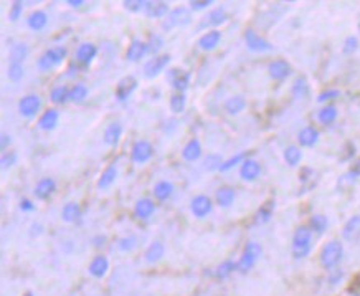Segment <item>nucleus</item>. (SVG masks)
<instances>
[{
	"label": "nucleus",
	"instance_id": "1",
	"mask_svg": "<svg viewBox=\"0 0 360 296\" xmlns=\"http://www.w3.org/2000/svg\"><path fill=\"white\" fill-rule=\"evenodd\" d=\"M311 248H313V230L306 225H301L292 235L291 253L296 260H303L311 253Z\"/></svg>",
	"mask_w": 360,
	"mask_h": 296
},
{
	"label": "nucleus",
	"instance_id": "2",
	"mask_svg": "<svg viewBox=\"0 0 360 296\" xmlns=\"http://www.w3.org/2000/svg\"><path fill=\"white\" fill-rule=\"evenodd\" d=\"M321 265L326 270H335L344 258V245L340 240H331L321 250Z\"/></svg>",
	"mask_w": 360,
	"mask_h": 296
},
{
	"label": "nucleus",
	"instance_id": "3",
	"mask_svg": "<svg viewBox=\"0 0 360 296\" xmlns=\"http://www.w3.org/2000/svg\"><path fill=\"white\" fill-rule=\"evenodd\" d=\"M263 253V248L260 244H256V242H248L247 247H245V250L242 253V257L236 262V271L239 273H248V271L253 268L256 260L260 258V255Z\"/></svg>",
	"mask_w": 360,
	"mask_h": 296
},
{
	"label": "nucleus",
	"instance_id": "4",
	"mask_svg": "<svg viewBox=\"0 0 360 296\" xmlns=\"http://www.w3.org/2000/svg\"><path fill=\"white\" fill-rule=\"evenodd\" d=\"M192 22V14L189 9L185 7H177V9H172L169 12V15L165 17V20L162 22V28L165 32L172 30L175 27H184V25H189Z\"/></svg>",
	"mask_w": 360,
	"mask_h": 296
},
{
	"label": "nucleus",
	"instance_id": "5",
	"mask_svg": "<svg viewBox=\"0 0 360 296\" xmlns=\"http://www.w3.org/2000/svg\"><path fill=\"white\" fill-rule=\"evenodd\" d=\"M41 99L38 94H25L19 101V111L23 117H35L40 112Z\"/></svg>",
	"mask_w": 360,
	"mask_h": 296
},
{
	"label": "nucleus",
	"instance_id": "6",
	"mask_svg": "<svg viewBox=\"0 0 360 296\" xmlns=\"http://www.w3.org/2000/svg\"><path fill=\"white\" fill-rule=\"evenodd\" d=\"M170 63V55H157L152 56L151 60H147L146 65H144V75L146 78L152 80L157 75H160L164 72V68Z\"/></svg>",
	"mask_w": 360,
	"mask_h": 296
},
{
	"label": "nucleus",
	"instance_id": "7",
	"mask_svg": "<svg viewBox=\"0 0 360 296\" xmlns=\"http://www.w3.org/2000/svg\"><path fill=\"white\" fill-rule=\"evenodd\" d=\"M154 156V146L146 139H141L133 146V151H131V159L136 164H144L147 161H151Z\"/></svg>",
	"mask_w": 360,
	"mask_h": 296
},
{
	"label": "nucleus",
	"instance_id": "8",
	"mask_svg": "<svg viewBox=\"0 0 360 296\" xmlns=\"http://www.w3.org/2000/svg\"><path fill=\"white\" fill-rule=\"evenodd\" d=\"M213 209V202L208 195L199 194L190 200V210L197 218H205Z\"/></svg>",
	"mask_w": 360,
	"mask_h": 296
},
{
	"label": "nucleus",
	"instance_id": "9",
	"mask_svg": "<svg viewBox=\"0 0 360 296\" xmlns=\"http://www.w3.org/2000/svg\"><path fill=\"white\" fill-rule=\"evenodd\" d=\"M137 78L136 76H124V78L117 83V86H116V99L117 101H121L124 103L126 99H128L131 94H133L136 91V88H137Z\"/></svg>",
	"mask_w": 360,
	"mask_h": 296
},
{
	"label": "nucleus",
	"instance_id": "10",
	"mask_svg": "<svg viewBox=\"0 0 360 296\" xmlns=\"http://www.w3.org/2000/svg\"><path fill=\"white\" fill-rule=\"evenodd\" d=\"M245 41H247V46L251 51H271L273 50V45L269 43L266 38L260 37L255 30L245 32Z\"/></svg>",
	"mask_w": 360,
	"mask_h": 296
},
{
	"label": "nucleus",
	"instance_id": "11",
	"mask_svg": "<svg viewBox=\"0 0 360 296\" xmlns=\"http://www.w3.org/2000/svg\"><path fill=\"white\" fill-rule=\"evenodd\" d=\"M291 70L292 68H291L289 62L283 60V58H279V60H274V62H271V63L268 65V73L276 81L286 80L287 76L291 75Z\"/></svg>",
	"mask_w": 360,
	"mask_h": 296
},
{
	"label": "nucleus",
	"instance_id": "12",
	"mask_svg": "<svg viewBox=\"0 0 360 296\" xmlns=\"http://www.w3.org/2000/svg\"><path fill=\"white\" fill-rule=\"evenodd\" d=\"M147 41H142L139 38H134L133 41L129 43L128 50H126V60L128 62H139L142 60L144 56L147 55Z\"/></svg>",
	"mask_w": 360,
	"mask_h": 296
},
{
	"label": "nucleus",
	"instance_id": "13",
	"mask_svg": "<svg viewBox=\"0 0 360 296\" xmlns=\"http://www.w3.org/2000/svg\"><path fill=\"white\" fill-rule=\"evenodd\" d=\"M261 174V165L255 159H247L242 165H239V177L243 181H248V182H253L256 181L258 177Z\"/></svg>",
	"mask_w": 360,
	"mask_h": 296
},
{
	"label": "nucleus",
	"instance_id": "14",
	"mask_svg": "<svg viewBox=\"0 0 360 296\" xmlns=\"http://www.w3.org/2000/svg\"><path fill=\"white\" fill-rule=\"evenodd\" d=\"M98 56V46L94 43H89V41H85V43H81L78 46L76 50V60L78 63L81 65H89L93 63L94 58Z\"/></svg>",
	"mask_w": 360,
	"mask_h": 296
},
{
	"label": "nucleus",
	"instance_id": "15",
	"mask_svg": "<svg viewBox=\"0 0 360 296\" xmlns=\"http://www.w3.org/2000/svg\"><path fill=\"white\" fill-rule=\"evenodd\" d=\"M89 275L94 278H104L109 271V260L104 255H96L88 266Z\"/></svg>",
	"mask_w": 360,
	"mask_h": 296
},
{
	"label": "nucleus",
	"instance_id": "16",
	"mask_svg": "<svg viewBox=\"0 0 360 296\" xmlns=\"http://www.w3.org/2000/svg\"><path fill=\"white\" fill-rule=\"evenodd\" d=\"M55 191H56V182H55V179H51V177H45V179L38 181V184L35 186L33 194H35V197H37V199L46 200Z\"/></svg>",
	"mask_w": 360,
	"mask_h": 296
},
{
	"label": "nucleus",
	"instance_id": "17",
	"mask_svg": "<svg viewBox=\"0 0 360 296\" xmlns=\"http://www.w3.org/2000/svg\"><path fill=\"white\" fill-rule=\"evenodd\" d=\"M221 41V32L218 30H208L207 33H203L199 40V46L203 51H212L220 45Z\"/></svg>",
	"mask_w": 360,
	"mask_h": 296
},
{
	"label": "nucleus",
	"instance_id": "18",
	"mask_svg": "<svg viewBox=\"0 0 360 296\" xmlns=\"http://www.w3.org/2000/svg\"><path fill=\"white\" fill-rule=\"evenodd\" d=\"M134 212H136V215L139 217V218L146 220V218H149V217L154 215V212H155V202H154L152 199H149V197H141V199L136 202V205H134Z\"/></svg>",
	"mask_w": 360,
	"mask_h": 296
},
{
	"label": "nucleus",
	"instance_id": "19",
	"mask_svg": "<svg viewBox=\"0 0 360 296\" xmlns=\"http://www.w3.org/2000/svg\"><path fill=\"white\" fill-rule=\"evenodd\" d=\"M182 157L185 159V161H189V162L199 161V159L202 157V144H200V141L197 139V138L190 139L189 143L184 146Z\"/></svg>",
	"mask_w": 360,
	"mask_h": 296
},
{
	"label": "nucleus",
	"instance_id": "20",
	"mask_svg": "<svg viewBox=\"0 0 360 296\" xmlns=\"http://www.w3.org/2000/svg\"><path fill=\"white\" fill-rule=\"evenodd\" d=\"M59 112L56 109H46L38 120V128L41 131H53L58 126Z\"/></svg>",
	"mask_w": 360,
	"mask_h": 296
},
{
	"label": "nucleus",
	"instance_id": "21",
	"mask_svg": "<svg viewBox=\"0 0 360 296\" xmlns=\"http://www.w3.org/2000/svg\"><path fill=\"white\" fill-rule=\"evenodd\" d=\"M121 136H123V126L121 123H111L107 124V128L104 129V134H103V139L107 146H117L119 141H121Z\"/></svg>",
	"mask_w": 360,
	"mask_h": 296
},
{
	"label": "nucleus",
	"instance_id": "22",
	"mask_svg": "<svg viewBox=\"0 0 360 296\" xmlns=\"http://www.w3.org/2000/svg\"><path fill=\"white\" fill-rule=\"evenodd\" d=\"M358 235H360V215H353L345 222L344 228H342V236L347 242H353L358 239Z\"/></svg>",
	"mask_w": 360,
	"mask_h": 296
},
{
	"label": "nucleus",
	"instance_id": "23",
	"mask_svg": "<svg viewBox=\"0 0 360 296\" xmlns=\"http://www.w3.org/2000/svg\"><path fill=\"white\" fill-rule=\"evenodd\" d=\"M147 17H151V19H162V17L169 15L170 12V7L167 2H147L146 4V9H144Z\"/></svg>",
	"mask_w": 360,
	"mask_h": 296
},
{
	"label": "nucleus",
	"instance_id": "24",
	"mask_svg": "<svg viewBox=\"0 0 360 296\" xmlns=\"http://www.w3.org/2000/svg\"><path fill=\"white\" fill-rule=\"evenodd\" d=\"M297 141L303 147H313L319 141V131L314 126H306L299 131Z\"/></svg>",
	"mask_w": 360,
	"mask_h": 296
},
{
	"label": "nucleus",
	"instance_id": "25",
	"mask_svg": "<svg viewBox=\"0 0 360 296\" xmlns=\"http://www.w3.org/2000/svg\"><path fill=\"white\" fill-rule=\"evenodd\" d=\"M236 199V191L230 186H223L220 187L217 194H215V202H217L220 207H230Z\"/></svg>",
	"mask_w": 360,
	"mask_h": 296
},
{
	"label": "nucleus",
	"instance_id": "26",
	"mask_svg": "<svg viewBox=\"0 0 360 296\" xmlns=\"http://www.w3.org/2000/svg\"><path fill=\"white\" fill-rule=\"evenodd\" d=\"M165 255V247L162 242H152L151 245L146 248V253H144V258H146L147 263H157L160 262Z\"/></svg>",
	"mask_w": 360,
	"mask_h": 296
},
{
	"label": "nucleus",
	"instance_id": "27",
	"mask_svg": "<svg viewBox=\"0 0 360 296\" xmlns=\"http://www.w3.org/2000/svg\"><path fill=\"white\" fill-rule=\"evenodd\" d=\"M46 23H48V15L45 10H33L27 19V25L35 32L43 30Z\"/></svg>",
	"mask_w": 360,
	"mask_h": 296
},
{
	"label": "nucleus",
	"instance_id": "28",
	"mask_svg": "<svg viewBox=\"0 0 360 296\" xmlns=\"http://www.w3.org/2000/svg\"><path fill=\"white\" fill-rule=\"evenodd\" d=\"M225 20H226L225 9L217 7V9H213L212 12H210L205 19H203L200 27H218V25H221V23H225Z\"/></svg>",
	"mask_w": 360,
	"mask_h": 296
},
{
	"label": "nucleus",
	"instance_id": "29",
	"mask_svg": "<svg viewBox=\"0 0 360 296\" xmlns=\"http://www.w3.org/2000/svg\"><path fill=\"white\" fill-rule=\"evenodd\" d=\"M117 179V169L114 164H109L107 167L101 172L99 179H98V187L99 189H107L114 184V181Z\"/></svg>",
	"mask_w": 360,
	"mask_h": 296
},
{
	"label": "nucleus",
	"instance_id": "30",
	"mask_svg": "<svg viewBox=\"0 0 360 296\" xmlns=\"http://www.w3.org/2000/svg\"><path fill=\"white\" fill-rule=\"evenodd\" d=\"M223 108H225V111L228 112V114H231V116L239 114V112L247 108V99H245L243 96H231L225 101Z\"/></svg>",
	"mask_w": 360,
	"mask_h": 296
},
{
	"label": "nucleus",
	"instance_id": "31",
	"mask_svg": "<svg viewBox=\"0 0 360 296\" xmlns=\"http://www.w3.org/2000/svg\"><path fill=\"white\" fill-rule=\"evenodd\" d=\"M337 114H339L337 106L335 104H326L319 112H317V120H319L321 124L329 126V124H332L335 120H337Z\"/></svg>",
	"mask_w": 360,
	"mask_h": 296
},
{
	"label": "nucleus",
	"instance_id": "32",
	"mask_svg": "<svg viewBox=\"0 0 360 296\" xmlns=\"http://www.w3.org/2000/svg\"><path fill=\"white\" fill-rule=\"evenodd\" d=\"M80 217H81V207H80V204H76V202H68L67 205L63 207V210H62V218H63L65 222L73 223V222H76Z\"/></svg>",
	"mask_w": 360,
	"mask_h": 296
},
{
	"label": "nucleus",
	"instance_id": "33",
	"mask_svg": "<svg viewBox=\"0 0 360 296\" xmlns=\"http://www.w3.org/2000/svg\"><path fill=\"white\" fill-rule=\"evenodd\" d=\"M291 93H292V96L297 98V99L308 96V94H309V83H308V78H306V76H297V78L294 80V83H292Z\"/></svg>",
	"mask_w": 360,
	"mask_h": 296
},
{
	"label": "nucleus",
	"instance_id": "34",
	"mask_svg": "<svg viewBox=\"0 0 360 296\" xmlns=\"http://www.w3.org/2000/svg\"><path fill=\"white\" fill-rule=\"evenodd\" d=\"M173 194V184L169 181H159L154 186V197L157 200H167Z\"/></svg>",
	"mask_w": 360,
	"mask_h": 296
},
{
	"label": "nucleus",
	"instance_id": "35",
	"mask_svg": "<svg viewBox=\"0 0 360 296\" xmlns=\"http://www.w3.org/2000/svg\"><path fill=\"white\" fill-rule=\"evenodd\" d=\"M284 161L287 165H291V167H296V165H299V162L303 161V152L301 149H299L297 146H287L286 149H284Z\"/></svg>",
	"mask_w": 360,
	"mask_h": 296
},
{
	"label": "nucleus",
	"instance_id": "36",
	"mask_svg": "<svg viewBox=\"0 0 360 296\" xmlns=\"http://www.w3.org/2000/svg\"><path fill=\"white\" fill-rule=\"evenodd\" d=\"M28 56V45L27 43H15L10 50V63H22Z\"/></svg>",
	"mask_w": 360,
	"mask_h": 296
},
{
	"label": "nucleus",
	"instance_id": "37",
	"mask_svg": "<svg viewBox=\"0 0 360 296\" xmlns=\"http://www.w3.org/2000/svg\"><path fill=\"white\" fill-rule=\"evenodd\" d=\"M50 99L55 104H63L67 103L70 99V88L65 86V85H59V86H55L53 90L50 91Z\"/></svg>",
	"mask_w": 360,
	"mask_h": 296
},
{
	"label": "nucleus",
	"instance_id": "38",
	"mask_svg": "<svg viewBox=\"0 0 360 296\" xmlns=\"http://www.w3.org/2000/svg\"><path fill=\"white\" fill-rule=\"evenodd\" d=\"M67 55H68V51H67L65 46H53V48L45 51V56L53 63V67H56V65L63 63V60L67 58Z\"/></svg>",
	"mask_w": 360,
	"mask_h": 296
},
{
	"label": "nucleus",
	"instance_id": "39",
	"mask_svg": "<svg viewBox=\"0 0 360 296\" xmlns=\"http://www.w3.org/2000/svg\"><path fill=\"white\" fill-rule=\"evenodd\" d=\"M233 271H236V262H233V260H225V262H221L217 268H215V276H217L218 280H225V278L230 276Z\"/></svg>",
	"mask_w": 360,
	"mask_h": 296
},
{
	"label": "nucleus",
	"instance_id": "40",
	"mask_svg": "<svg viewBox=\"0 0 360 296\" xmlns=\"http://www.w3.org/2000/svg\"><path fill=\"white\" fill-rule=\"evenodd\" d=\"M170 111L173 114H180V112H184L185 106H187V96H185V93H173L170 96Z\"/></svg>",
	"mask_w": 360,
	"mask_h": 296
},
{
	"label": "nucleus",
	"instance_id": "41",
	"mask_svg": "<svg viewBox=\"0 0 360 296\" xmlns=\"http://www.w3.org/2000/svg\"><path fill=\"white\" fill-rule=\"evenodd\" d=\"M273 210H274V200H268L266 204H263L258 210V214L255 217V222L256 223H266L269 222V218L273 215Z\"/></svg>",
	"mask_w": 360,
	"mask_h": 296
},
{
	"label": "nucleus",
	"instance_id": "42",
	"mask_svg": "<svg viewBox=\"0 0 360 296\" xmlns=\"http://www.w3.org/2000/svg\"><path fill=\"white\" fill-rule=\"evenodd\" d=\"M329 227V220L326 215L322 214H317V215H313L309 220V228L313 230L316 233H324Z\"/></svg>",
	"mask_w": 360,
	"mask_h": 296
},
{
	"label": "nucleus",
	"instance_id": "43",
	"mask_svg": "<svg viewBox=\"0 0 360 296\" xmlns=\"http://www.w3.org/2000/svg\"><path fill=\"white\" fill-rule=\"evenodd\" d=\"M247 156H248L247 152H238L235 156H231L230 159H226V161H223V164H221L220 172H228V170H231L235 165H242L248 159Z\"/></svg>",
	"mask_w": 360,
	"mask_h": 296
},
{
	"label": "nucleus",
	"instance_id": "44",
	"mask_svg": "<svg viewBox=\"0 0 360 296\" xmlns=\"http://www.w3.org/2000/svg\"><path fill=\"white\" fill-rule=\"evenodd\" d=\"M88 88L83 85V83H78L73 88H70V101L73 103H83L88 98Z\"/></svg>",
	"mask_w": 360,
	"mask_h": 296
},
{
	"label": "nucleus",
	"instance_id": "45",
	"mask_svg": "<svg viewBox=\"0 0 360 296\" xmlns=\"http://www.w3.org/2000/svg\"><path fill=\"white\" fill-rule=\"evenodd\" d=\"M189 86H190V73L189 72L180 73L175 80H172V88L177 93H184Z\"/></svg>",
	"mask_w": 360,
	"mask_h": 296
},
{
	"label": "nucleus",
	"instance_id": "46",
	"mask_svg": "<svg viewBox=\"0 0 360 296\" xmlns=\"http://www.w3.org/2000/svg\"><path fill=\"white\" fill-rule=\"evenodd\" d=\"M221 164H223V159H221L220 154H210V156L205 157V161H203V165H205V169L210 170V172L220 170Z\"/></svg>",
	"mask_w": 360,
	"mask_h": 296
},
{
	"label": "nucleus",
	"instance_id": "47",
	"mask_svg": "<svg viewBox=\"0 0 360 296\" xmlns=\"http://www.w3.org/2000/svg\"><path fill=\"white\" fill-rule=\"evenodd\" d=\"M136 245H137V239L134 235L123 236V239H119V242H117V247L121 252H133Z\"/></svg>",
	"mask_w": 360,
	"mask_h": 296
},
{
	"label": "nucleus",
	"instance_id": "48",
	"mask_svg": "<svg viewBox=\"0 0 360 296\" xmlns=\"http://www.w3.org/2000/svg\"><path fill=\"white\" fill-rule=\"evenodd\" d=\"M23 73H25V70H23L22 63H10V67H9V78L12 81L19 83L23 78Z\"/></svg>",
	"mask_w": 360,
	"mask_h": 296
},
{
	"label": "nucleus",
	"instance_id": "49",
	"mask_svg": "<svg viewBox=\"0 0 360 296\" xmlns=\"http://www.w3.org/2000/svg\"><path fill=\"white\" fill-rule=\"evenodd\" d=\"M162 46H164V38L160 35H151V38L147 41V51L155 55L159 50H162Z\"/></svg>",
	"mask_w": 360,
	"mask_h": 296
},
{
	"label": "nucleus",
	"instance_id": "50",
	"mask_svg": "<svg viewBox=\"0 0 360 296\" xmlns=\"http://www.w3.org/2000/svg\"><path fill=\"white\" fill-rule=\"evenodd\" d=\"M358 48V38L355 37V35H350V37H347L345 41H344V53L345 55H350V53H353Z\"/></svg>",
	"mask_w": 360,
	"mask_h": 296
},
{
	"label": "nucleus",
	"instance_id": "51",
	"mask_svg": "<svg viewBox=\"0 0 360 296\" xmlns=\"http://www.w3.org/2000/svg\"><path fill=\"white\" fill-rule=\"evenodd\" d=\"M17 161H19V156H17V152H4V156H2V167L4 169H9V167H14V165L17 164Z\"/></svg>",
	"mask_w": 360,
	"mask_h": 296
},
{
	"label": "nucleus",
	"instance_id": "52",
	"mask_svg": "<svg viewBox=\"0 0 360 296\" xmlns=\"http://www.w3.org/2000/svg\"><path fill=\"white\" fill-rule=\"evenodd\" d=\"M22 12H23V2H20V0H15V2H12V7H10V20H12V22H17V20L20 19Z\"/></svg>",
	"mask_w": 360,
	"mask_h": 296
},
{
	"label": "nucleus",
	"instance_id": "53",
	"mask_svg": "<svg viewBox=\"0 0 360 296\" xmlns=\"http://www.w3.org/2000/svg\"><path fill=\"white\" fill-rule=\"evenodd\" d=\"M339 94H340L339 90H326L317 96V103H327V101H331V99H335Z\"/></svg>",
	"mask_w": 360,
	"mask_h": 296
},
{
	"label": "nucleus",
	"instance_id": "54",
	"mask_svg": "<svg viewBox=\"0 0 360 296\" xmlns=\"http://www.w3.org/2000/svg\"><path fill=\"white\" fill-rule=\"evenodd\" d=\"M146 4L144 0H126L123 5L131 12H139L141 9H146Z\"/></svg>",
	"mask_w": 360,
	"mask_h": 296
},
{
	"label": "nucleus",
	"instance_id": "55",
	"mask_svg": "<svg viewBox=\"0 0 360 296\" xmlns=\"http://www.w3.org/2000/svg\"><path fill=\"white\" fill-rule=\"evenodd\" d=\"M212 5V0H192L190 2V7L192 10H203Z\"/></svg>",
	"mask_w": 360,
	"mask_h": 296
},
{
	"label": "nucleus",
	"instance_id": "56",
	"mask_svg": "<svg viewBox=\"0 0 360 296\" xmlns=\"http://www.w3.org/2000/svg\"><path fill=\"white\" fill-rule=\"evenodd\" d=\"M342 276H344L342 270H332L331 275H329V283H331V285H337V283L342 280Z\"/></svg>",
	"mask_w": 360,
	"mask_h": 296
},
{
	"label": "nucleus",
	"instance_id": "57",
	"mask_svg": "<svg viewBox=\"0 0 360 296\" xmlns=\"http://www.w3.org/2000/svg\"><path fill=\"white\" fill-rule=\"evenodd\" d=\"M12 141H14V138H12L10 134L4 133V134H2V138H0V149L5 151V149H7V147L12 144Z\"/></svg>",
	"mask_w": 360,
	"mask_h": 296
},
{
	"label": "nucleus",
	"instance_id": "58",
	"mask_svg": "<svg viewBox=\"0 0 360 296\" xmlns=\"http://www.w3.org/2000/svg\"><path fill=\"white\" fill-rule=\"evenodd\" d=\"M20 209L23 210V212H33L35 210V205H33V202L30 199H22L20 200Z\"/></svg>",
	"mask_w": 360,
	"mask_h": 296
},
{
	"label": "nucleus",
	"instance_id": "59",
	"mask_svg": "<svg viewBox=\"0 0 360 296\" xmlns=\"http://www.w3.org/2000/svg\"><path fill=\"white\" fill-rule=\"evenodd\" d=\"M41 230H43V225L35 222V223L32 225V227H30V236H37V235H40V233H41Z\"/></svg>",
	"mask_w": 360,
	"mask_h": 296
},
{
	"label": "nucleus",
	"instance_id": "60",
	"mask_svg": "<svg viewBox=\"0 0 360 296\" xmlns=\"http://www.w3.org/2000/svg\"><path fill=\"white\" fill-rule=\"evenodd\" d=\"M93 244H94V247H98V248H101L103 247L104 244H106V236H96V239H93Z\"/></svg>",
	"mask_w": 360,
	"mask_h": 296
},
{
	"label": "nucleus",
	"instance_id": "61",
	"mask_svg": "<svg viewBox=\"0 0 360 296\" xmlns=\"http://www.w3.org/2000/svg\"><path fill=\"white\" fill-rule=\"evenodd\" d=\"M180 73H184V70H180V68H172L170 72H169V80H175Z\"/></svg>",
	"mask_w": 360,
	"mask_h": 296
},
{
	"label": "nucleus",
	"instance_id": "62",
	"mask_svg": "<svg viewBox=\"0 0 360 296\" xmlns=\"http://www.w3.org/2000/svg\"><path fill=\"white\" fill-rule=\"evenodd\" d=\"M349 172H352V174L355 175V177H358V175H360V159H358V161H357L355 164L352 165V169L349 170Z\"/></svg>",
	"mask_w": 360,
	"mask_h": 296
},
{
	"label": "nucleus",
	"instance_id": "63",
	"mask_svg": "<svg viewBox=\"0 0 360 296\" xmlns=\"http://www.w3.org/2000/svg\"><path fill=\"white\" fill-rule=\"evenodd\" d=\"M68 5L73 9H80L83 5V0H68Z\"/></svg>",
	"mask_w": 360,
	"mask_h": 296
},
{
	"label": "nucleus",
	"instance_id": "64",
	"mask_svg": "<svg viewBox=\"0 0 360 296\" xmlns=\"http://www.w3.org/2000/svg\"><path fill=\"white\" fill-rule=\"evenodd\" d=\"M23 296H33V293H32V291H27V293L23 294Z\"/></svg>",
	"mask_w": 360,
	"mask_h": 296
}]
</instances>
